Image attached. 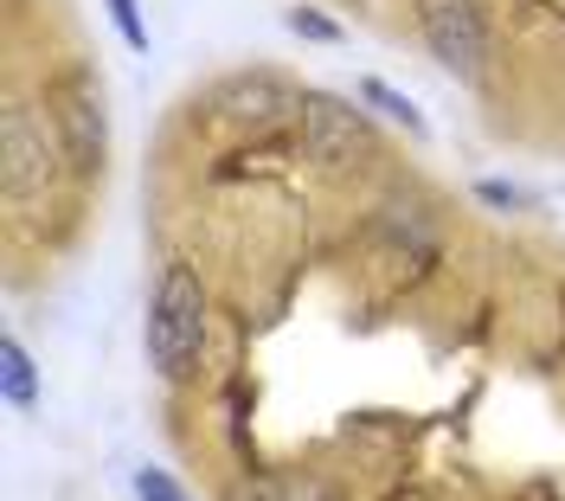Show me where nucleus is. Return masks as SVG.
Masks as SVG:
<instances>
[{
  "mask_svg": "<svg viewBox=\"0 0 565 501\" xmlns=\"http://www.w3.org/2000/svg\"><path fill=\"white\" fill-rule=\"evenodd\" d=\"M206 284L193 264H161L154 277V296H148V322H141V354L154 366V380L168 386H186L206 360Z\"/></svg>",
  "mask_w": 565,
  "mask_h": 501,
  "instance_id": "nucleus-1",
  "label": "nucleus"
},
{
  "mask_svg": "<svg viewBox=\"0 0 565 501\" xmlns=\"http://www.w3.org/2000/svg\"><path fill=\"white\" fill-rule=\"evenodd\" d=\"M52 122H58V142H65L71 180H104L109 168V104L104 84L90 65H71L58 84H52Z\"/></svg>",
  "mask_w": 565,
  "mask_h": 501,
  "instance_id": "nucleus-2",
  "label": "nucleus"
},
{
  "mask_svg": "<svg viewBox=\"0 0 565 501\" xmlns=\"http://www.w3.org/2000/svg\"><path fill=\"white\" fill-rule=\"evenodd\" d=\"M58 174H71L58 122L33 104H7V116H0V180H7V200L26 206Z\"/></svg>",
  "mask_w": 565,
  "mask_h": 501,
  "instance_id": "nucleus-3",
  "label": "nucleus"
},
{
  "mask_svg": "<svg viewBox=\"0 0 565 501\" xmlns=\"http://www.w3.org/2000/svg\"><path fill=\"white\" fill-rule=\"evenodd\" d=\"M418 39L450 77L476 84L489 72V52H494L489 0H418Z\"/></svg>",
  "mask_w": 565,
  "mask_h": 501,
  "instance_id": "nucleus-4",
  "label": "nucleus"
},
{
  "mask_svg": "<svg viewBox=\"0 0 565 501\" xmlns=\"http://www.w3.org/2000/svg\"><path fill=\"white\" fill-rule=\"evenodd\" d=\"M296 136H302V154L316 168H353L373 154V122L366 109L334 97V90H302L296 104Z\"/></svg>",
  "mask_w": 565,
  "mask_h": 501,
  "instance_id": "nucleus-5",
  "label": "nucleus"
},
{
  "mask_svg": "<svg viewBox=\"0 0 565 501\" xmlns=\"http://www.w3.org/2000/svg\"><path fill=\"white\" fill-rule=\"evenodd\" d=\"M212 104L225 109L232 122H245V129H270V122H282V116H296V104H302V90L289 84V77L277 72H232L218 90H212Z\"/></svg>",
  "mask_w": 565,
  "mask_h": 501,
  "instance_id": "nucleus-6",
  "label": "nucleus"
},
{
  "mask_svg": "<svg viewBox=\"0 0 565 501\" xmlns=\"http://www.w3.org/2000/svg\"><path fill=\"white\" fill-rule=\"evenodd\" d=\"M225 501H334V489H328L321 476L282 469V476H245V482H232Z\"/></svg>",
  "mask_w": 565,
  "mask_h": 501,
  "instance_id": "nucleus-7",
  "label": "nucleus"
},
{
  "mask_svg": "<svg viewBox=\"0 0 565 501\" xmlns=\"http://www.w3.org/2000/svg\"><path fill=\"white\" fill-rule=\"evenodd\" d=\"M0 398L13 405V412H33L39 405V366H33V354L7 334L0 341Z\"/></svg>",
  "mask_w": 565,
  "mask_h": 501,
  "instance_id": "nucleus-8",
  "label": "nucleus"
},
{
  "mask_svg": "<svg viewBox=\"0 0 565 501\" xmlns=\"http://www.w3.org/2000/svg\"><path fill=\"white\" fill-rule=\"evenodd\" d=\"M360 104H366V109H380L386 122H398V129H405L412 142H424V136H430V122H424V109L412 104L405 90H392L386 77H366V84H360Z\"/></svg>",
  "mask_w": 565,
  "mask_h": 501,
  "instance_id": "nucleus-9",
  "label": "nucleus"
},
{
  "mask_svg": "<svg viewBox=\"0 0 565 501\" xmlns=\"http://www.w3.org/2000/svg\"><path fill=\"white\" fill-rule=\"evenodd\" d=\"M282 26H289L296 39H309V45H341V39H348V26H341V20H328L321 7H289V13H282Z\"/></svg>",
  "mask_w": 565,
  "mask_h": 501,
  "instance_id": "nucleus-10",
  "label": "nucleus"
},
{
  "mask_svg": "<svg viewBox=\"0 0 565 501\" xmlns=\"http://www.w3.org/2000/svg\"><path fill=\"white\" fill-rule=\"evenodd\" d=\"M109 20H116V33H122L129 52H148V20H141L136 0H109Z\"/></svg>",
  "mask_w": 565,
  "mask_h": 501,
  "instance_id": "nucleus-11",
  "label": "nucleus"
},
{
  "mask_svg": "<svg viewBox=\"0 0 565 501\" xmlns=\"http://www.w3.org/2000/svg\"><path fill=\"white\" fill-rule=\"evenodd\" d=\"M136 501H193L168 469H136Z\"/></svg>",
  "mask_w": 565,
  "mask_h": 501,
  "instance_id": "nucleus-12",
  "label": "nucleus"
},
{
  "mask_svg": "<svg viewBox=\"0 0 565 501\" xmlns=\"http://www.w3.org/2000/svg\"><path fill=\"white\" fill-rule=\"evenodd\" d=\"M476 200L482 206H494V213H521V206H533L521 186H508V180H476Z\"/></svg>",
  "mask_w": 565,
  "mask_h": 501,
  "instance_id": "nucleus-13",
  "label": "nucleus"
}]
</instances>
